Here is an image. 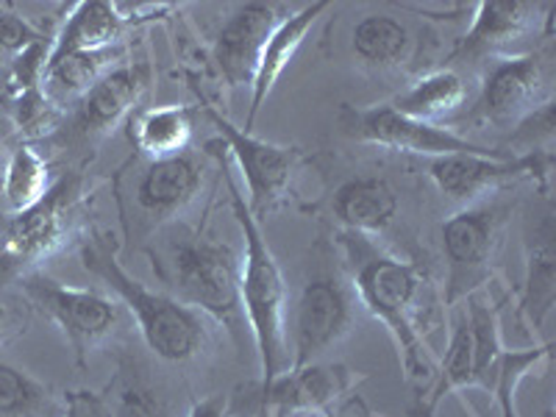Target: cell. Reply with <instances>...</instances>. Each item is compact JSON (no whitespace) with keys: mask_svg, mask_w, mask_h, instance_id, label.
I'll use <instances>...</instances> for the list:
<instances>
[{"mask_svg":"<svg viewBox=\"0 0 556 417\" xmlns=\"http://www.w3.org/2000/svg\"><path fill=\"white\" fill-rule=\"evenodd\" d=\"M345 270L359 304L387 329L404 367V379L417 387V395L437 374L431 348V285L424 267L406 262L376 245L370 237L340 231Z\"/></svg>","mask_w":556,"mask_h":417,"instance_id":"1","label":"cell"},{"mask_svg":"<svg viewBox=\"0 0 556 417\" xmlns=\"http://www.w3.org/2000/svg\"><path fill=\"white\" fill-rule=\"evenodd\" d=\"M146 248L156 278L181 304L208 315L217 326L228 329L237 342L242 340L245 315L240 304V267L235 248L208 235L206 223H170Z\"/></svg>","mask_w":556,"mask_h":417,"instance_id":"2","label":"cell"},{"mask_svg":"<svg viewBox=\"0 0 556 417\" xmlns=\"http://www.w3.org/2000/svg\"><path fill=\"white\" fill-rule=\"evenodd\" d=\"M78 256L84 270L103 281V287L114 292L117 301L131 312L139 334L159 359L181 365L201 356L212 345L217 323L167 292L148 290L139 278H134L123 267L121 240L112 231L92 228L78 245Z\"/></svg>","mask_w":556,"mask_h":417,"instance_id":"3","label":"cell"},{"mask_svg":"<svg viewBox=\"0 0 556 417\" xmlns=\"http://www.w3.org/2000/svg\"><path fill=\"white\" fill-rule=\"evenodd\" d=\"M208 156L217 159L226 184L235 217L240 223L242 240H245V253H242L240 267V304L245 315L248 331L253 334L256 356H260L262 384L273 381L285 370H290V348H287V281L285 273L278 267L265 235H262V223L248 208L245 195L231 178V162L223 153L220 139H208L206 142Z\"/></svg>","mask_w":556,"mask_h":417,"instance_id":"4","label":"cell"},{"mask_svg":"<svg viewBox=\"0 0 556 417\" xmlns=\"http://www.w3.org/2000/svg\"><path fill=\"white\" fill-rule=\"evenodd\" d=\"M101 187L87 167L59 173L51 190L17 215H0V290L37 273L70 242L92 231V203Z\"/></svg>","mask_w":556,"mask_h":417,"instance_id":"5","label":"cell"},{"mask_svg":"<svg viewBox=\"0 0 556 417\" xmlns=\"http://www.w3.org/2000/svg\"><path fill=\"white\" fill-rule=\"evenodd\" d=\"M206 165L198 153L148 159L134 153L112 176V195L128 248H146L201 195Z\"/></svg>","mask_w":556,"mask_h":417,"instance_id":"6","label":"cell"},{"mask_svg":"<svg viewBox=\"0 0 556 417\" xmlns=\"http://www.w3.org/2000/svg\"><path fill=\"white\" fill-rule=\"evenodd\" d=\"M513 206L479 201L459 208L440 228L445 256V306L454 309L465 298L484 290L495 276Z\"/></svg>","mask_w":556,"mask_h":417,"instance_id":"7","label":"cell"},{"mask_svg":"<svg viewBox=\"0 0 556 417\" xmlns=\"http://www.w3.org/2000/svg\"><path fill=\"white\" fill-rule=\"evenodd\" d=\"M20 295L31 312L62 331L78 370H87L92 354L123 329V312L112 298L98 290L62 285L42 270L20 278Z\"/></svg>","mask_w":556,"mask_h":417,"instance_id":"8","label":"cell"},{"mask_svg":"<svg viewBox=\"0 0 556 417\" xmlns=\"http://www.w3.org/2000/svg\"><path fill=\"white\" fill-rule=\"evenodd\" d=\"M315 265L298 292L292 312L290 367L315 365L323 354L340 345L359 320V298L345 267Z\"/></svg>","mask_w":556,"mask_h":417,"instance_id":"9","label":"cell"},{"mask_svg":"<svg viewBox=\"0 0 556 417\" xmlns=\"http://www.w3.org/2000/svg\"><path fill=\"white\" fill-rule=\"evenodd\" d=\"M348 365L290 367L273 381L237 387L231 395V417H306L329 412L356 384Z\"/></svg>","mask_w":556,"mask_h":417,"instance_id":"10","label":"cell"},{"mask_svg":"<svg viewBox=\"0 0 556 417\" xmlns=\"http://www.w3.org/2000/svg\"><path fill=\"white\" fill-rule=\"evenodd\" d=\"M203 114L215 123L220 131L223 151L228 162H235L242 173V181L248 187V208L256 217V223L267 220L285 206L292 190V178L304 162L301 148L276 146L267 139H256L251 131H242L235 123L223 117L215 106L203 103Z\"/></svg>","mask_w":556,"mask_h":417,"instance_id":"11","label":"cell"},{"mask_svg":"<svg viewBox=\"0 0 556 417\" xmlns=\"http://www.w3.org/2000/svg\"><path fill=\"white\" fill-rule=\"evenodd\" d=\"M340 123L342 134L348 139L365 142V146H379L390 148L399 153H415V156H454V153H479V156H513V153L493 151V148L479 146L473 139L459 137L456 131L434 123H420L412 121L406 114L395 112L390 103L381 106H351L342 103L340 109Z\"/></svg>","mask_w":556,"mask_h":417,"instance_id":"12","label":"cell"},{"mask_svg":"<svg viewBox=\"0 0 556 417\" xmlns=\"http://www.w3.org/2000/svg\"><path fill=\"white\" fill-rule=\"evenodd\" d=\"M426 176L456 206H473L490 190H498L504 181L531 178L540 195H548L554 153H515V156H479V153H454L424 162Z\"/></svg>","mask_w":556,"mask_h":417,"instance_id":"13","label":"cell"},{"mask_svg":"<svg viewBox=\"0 0 556 417\" xmlns=\"http://www.w3.org/2000/svg\"><path fill=\"white\" fill-rule=\"evenodd\" d=\"M554 101V62L545 51L495 59L481 84L476 112L498 128L518 126L523 117Z\"/></svg>","mask_w":556,"mask_h":417,"instance_id":"14","label":"cell"},{"mask_svg":"<svg viewBox=\"0 0 556 417\" xmlns=\"http://www.w3.org/2000/svg\"><path fill=\"white\" fill-rule=\"evenodd\" d=\"M153 81L151 62H123L87 89L70 112V131L84 146H96L117 128V123L137 112Z\"/></svg>","mask_w":556,"mask_h":417,"instance_id":"15","label":"cell"},{"mask_svg":"<svg viewBox=\"0 0 556 417\" xmlns=\"http://www.w3.org/2000/svg\"><path fill=\"white\" fill-rule=\"evenodd\" d=\"M548 3H526V0H484L476 3V20L451 62H476V59L518 56L515 45L540 31V23H548Z\"/></svg>","mask_w":556,"mask_h":417,"instance_id":"16","label":"cell"},{"mask_svg":"<svg viewBox=\"0 0 556 417\" xmlns=\"http://www.w3.org/2000/svg\"><path fill=\"white\" fill-rule=\"evenodd\" d=\"M285 17V7L278 3H240L235 9L212 45V59L228 87H253L265 42Z\"/></svg>","mask_w":556,"mask_h":417,"instance_id":"17","label":"cell"},{"mask_svg":"<svg viewBox=\"0 0 556 417\" xmlns=\"http://www.w3.org/2000/svg\"><path fill=\"white\" fill-rule=\"evenodd\" d=\"M554 208L545 201L543 215L526 228V287L520 298V315L534 337L543 331L556 301V251Z\"/></svg>","mask_w":556,"mask_h":417,"instance_id":"18","label":"cell"},{"mask_svg":"<svg viewBox=\"0 0 556 417\" xmlns=\"http://www.w3.org/2000/svg\"><path fill=\"white\" fill-rule=\"evenodd\" d=\"M399 192L384 176H354L342 181L331 195V215L342 231L379 237L399 217Z\"/></svg>","mask_w":556,"mask_h":417,"instance_id":"19","label":"cell"},{"mask_svg":"<svg viewBox=\"0 0 556 417\" xmlns=\"http://www.w3.org/2000/svg\"><path fill=\"white\" fill-rule=\"evenodd\" d=\"M326 9H329V3H326V0H317V3H309V7L298 9V12H287V17L273 28L270 39L265 42V51H262L260 67H256V78H253L251 109H248V121L242 131H251L256 117H260L262 106H265V101L270 98L276 81L281 78V73L290 67L292 56H295L301 42L306 39V34L315 26V20L320 17Z\"/></svg>","mask_w":556,"mask_h":417,"instance_id":"20","label":"cell"},{"mask_svg":"<svg viewBox=\"0 0 556 417\" xmlns=\"http://www.w3.org/2000/svg\"><path fill=\"white\" fill-rule=\"evenodd\" d=\"M448 348L443 359H437V374L409 406V417H434L445 395L454 390H473V331L465 306H454Z\"/></svg>","mask_w":556,"mask_h":417,"instance_id":"21","label":"cell"},{"mask_svg":"<svg viewBox=\"0 0 556 417\" xmlns=\"http://www.w3.org/2000/svg\"><path fill=\"white\" fill-rule=\"evenodd\" d=\"M351 51L362 67L387 73L412 62L420 53V45L404 20L392 14H367L351 31Z\"/></svg>","mask_w":556,"mask_h":417,"instance_id":"22","label":"cell"},{"mask_svg":"<svg viewBox=\"0 0 556 417\" xmlns=\"http://www.w3.org/2000/svg\"><path fill=\"white\" fill-rule=\"evenodd\" d=\"M112 417H176L167 390L151 376L148 365L134 354H121L117 374L106 387Z\"/></svg>","mask_w":556,"mask_h":417,"instance_id":"23","label":"cell"},{"mask_svg":"<svg viewBox=\"0 0 556 417\" xmlns=\"http://www.w3.org/2000/svg\"><path fill=\"white\" fill-rule=\"evenodd\" d=\"M123 59H126L123 45L101 48V51H76L64 53V56H51L48 59V67H45L42 89L59 106L62 103L73 106L87 89H92L106 76L109 70L123 64Z\"/></svg>","mask_w":556,"mask_h":417,"instance_id":"24","label":"cell"},{"mask_svg":"<svg viewBox=\"0 0 556 417\" xmlns=\"http://www.w3.org/2000/svg\"><path fill=\"white\" fill-rule=\"evenodd\" d=\"M123 26H126V17L121 14V7L106 3V0H87V3H78V7L67 14V20H64L62 31L53 39L51 56L114 48V45H121Z\"/></svg>","mask_w":556,"mask_h":417,"instance_id":"25","label":"cell"},{"mask_svg":"<svg viewBox=\"0 0 556 417\" xmlns=\"http://www.w3.org/2000/svg\"><path fill=\"white\" fill-rule=\"evenodd\" d=\"M192 137V109L153 106L137 109L128 117V139L148 159H167L187 151Z\"/></svg>","mask_w":556,"mask_h":417,"instance_id":"26","label":"cell"},{"mask_svg":"<svg viewBox=\"0 0 556 417\" xmlns=\"http://www.w3.org/2000/svg\"><path fill=\"white\" fill-rule=\"evenodd\" d=\"M465 101H468V87L454 70H431L424 78H417L409 89H404L390 106L412 121L437 126V121L459 112Z\"/></svg>","mask_w":556,"mask_h":417,"instance_id":"27","label":"cell"},{"mask_svg":"<svg viewBox=\"0 0 556 417\" xmlns=\"http://www.w3.org/2000/svg\"><path fill=\"white\" fill-rule=\"evenodd\" d=\"M51 167L42 153L31 146H17L9 153L3 184H0V198L7 212L3 215H17L23 208L34 206L45 192L51 190Z\"/></svg>","mask_w":556,"mask_h":417,"instance_id":"28","label":"cell"},{"mask_svg":"<svg viewBox=\"0 0 556 417\" xmlns=\"http://www.w3.org/2000/svg\"><path fill=\"white\" fill-rule=\"evenodd\" d=\"M64 392L0 362V417H62Z\"/></svg>","mask_w":556,"mask_h":417,"instance_id":"29","label":"cell"},{"mask_svg":"<svg viewBox=\"0 0 556 417\" xmlns=\"http://www.w3.org/2000/svg\"><path fill=\"white\" fill-rule=\"evenodd\" d=\"M551 351H554L551 342H545V345L523 348V351H509V348H504L498 370H495L493 390H490V395H493L495 404H498L501 417H520L518 415L520 384H523L529 376L538 374V370L548 367Z\"/></svg>","mask_w":556,"mask_h":417,"instance_id":"30","label":"cell"},{"mask_svg":"<svg viewBox=\"0 0 556 417\" xmlns=\"http://www.w3.org/2000/svg\"><path fill=\"white\" fill-rule=\"evenodd\" d=\"M9 112H12L14 128L20 137L26 139H45L51 137L56 128H62L64 112L59 103L51 101V96L42 87L26 89L9 98Z\"/></svg>","mask_w":556,"mask_h":417,"instance_id":"31","label":"cell"},{"mask_svg":"<svg viewBox=\"0 0 556 417\" xmlns=\"http://www.w3.org/2000/svg\"><path fill=\"white\" fill-rule=\"evenodd\" d=\"M51 39L42 28H37L28 17L14 12L9 3H0V53H23L31 45Z\"/></svg>","mask_w":556,"mask_h":417,"instance_id":"32","label":"cell"},{"mask_svg":"<svg viewBox=\"0 0 556 417\" xmlns=\"http://www.w3.org/2000/svg\"><path fill=\"white\" fill-rule=\"evenodd\" d=\"M513 146L523 148V153L551 151V146H554V101L540 106L538 112H531L515 126Z\"/></svg>","mask_w":556,"mask_h":417,"instance_id":"33","label":"cell"},{"mask_svg":"<svg viewBox=\"0 0 556 417\" xmlns=\"http://www.w3.org/2000/svg\"><path fill=\"white\" fill-rule=\"evenodd\" d=\"M31 317L34 312L26 301H9V298H0V351L26 334L28 326H31Z\"/></svg>","mask_w":556,"mask_h":417,"instance_id":"34","label":"cell"},{"mask_svg":"<svg viewBox=\"0 0 556 417\" xmlns=\"http://www.w3.org/2000/svg\"><path fill=\"white\" fill-rule=\"evenodd\" d=\"M64 404H67V409L62 417H112L106 399L98 392L70 390L64 392Z\"/></svg>","mask_w":556,"mask_h":417,"instance_id":"35","label":"cell"},{"mask_svg":"<svg viewBox=\"0 0 556 417\" xmlns=\"http://www.w3.org/2000/svg\"><path fill=\"white\" fill-rule=\"evenodd\" d=\"M320 417H381V415H376V412L367 406V401L362 399V395H356V392H348L345 399L337 401V404L331 406L329 412H323Z\"/></svg>","mask_w":556,"mask_h":417,"instance_id":"36","label":"cell"},{"mask_svg":"<svg viewBox=\"0 0 556 417\" xmlns=\"http://www.w3.org/2000/svg\"><path fill=\"white\" fill-rule=\"evenodd\" d=\"M187 417H231V401L228 395H208L195 401Z\"/></svg>","mask_w":556,"mask_h":417,"instance_id":"37","label":"cell"}]
</instances>
